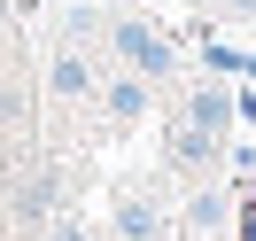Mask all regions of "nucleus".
<instances>
[{
  "label": "nucleus",
  "instance_id": "obj_1",
  "mask_svg": "<svg viewBox=\"0 0 256 241\" xmlns=\"http://www.w3.org/2000/svg\"><path fill=\"white\" fill-rule=\"evenodd\" d=\"M109 39H116V55H124V63L140 70V78H163V70H171V55H163V39L148 32V24H116Z\"/></svg>",
  "mask_w": 256,
  "mask_h": 241
},
{
  "label": "nucleus",
  "instance_id": "obj_2",
  "mask_svg": "<svg viewBox=\"0 0 256 241\" xmlns=\"http://www.w3.org/2000/svg\"><path fill=\"white\" fill-rule=\"evenodd\" d=\"M86 86H94L86 55H54V94H86Z\"/></svg>",
  "mask_w": 256,
  "mask_h": 241
},
{
  "label": "nucleus",
  "instance_id": "obj_4",
  "mask_svg": "<svg viewBox=\"0 0 256 241\" xmlns=\"http://www.w3.org/2000/svg\"><path fill=\"white\" fill-rule=\"evenodd\" d=\"M194 125H202V132L225 125V94H218V86H210V94H194Z\"/></svg>",
  "mask_w": 256,
  "mask_h": 241
},
{
  "label": "nucleus",
  "instance_id": "obj_5",
  "mask_svg": "<svg viewBox=\"0 0 256 241\" xmlns=\"http://www.w3.org/2000/svg\"><path fill=\"white\" fill-rule=\"evenodd\" d=\"M116 225H124V233L140 241V233H156V210H140V202H132V210H124V218H116Z\"/></svg>",
  "mask_w": 256,
  "mask_h": 241
},
{
  "label": "nucleus",
  "instance_id": "obj_3",
  "mask_svg": "<svg viewBox=\"0 0 256 241\" xmlns=\"http://www.w3.org/2000/svg\"><path fill=\"white\" fill-rule=\"evenodd\" d=\"M140 109H148V86L140 78H116L109 86V117H140Z\"/></svg>",
  "mask_w": 256,
  "mask_h": 241
}]
</instances>
